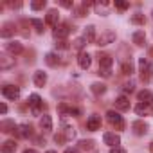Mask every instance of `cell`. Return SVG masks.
Listing matches in <instances>:
<instances>
[{"mask_svg":"<svg viewBox=\"0 0 153 153\" xmlns=\"http://www.w3.org/2000/svg\"><path fill=\"white\" fill-rule=\"evenodd\" d=\"M11 67H15V58H7V56H0V68L2 70H7V68H11Z\"/></svg>","mask_w":153,"mask_h":153,"instance_id":"obj_20","label":"cell"},{"mask_svg":"<svg viewBox=\"0 0 153 153\" xmlns=\"http://www.w3.org/2000/svg\"><path fill=\"white\" fill-rule=\"evenodd\" d=\"M78 148L85 149V151H90V149H94V140H79Z\"/></svg>","mask_w":153,"mask_h":153,"instance_id":"obj_30","label":"cell"},{"mask_svg":"<svg viewBox=\"0 0 153 153\" xmlns=\"http://www.w3.org/2000/svg\"><path fill=\"white\" fill-rule=\"evenodd\" d=\"M131 130H133L135 135H144V133L148 131V124H146L144 121H135V123L131 124Z\"/></svg>","mask_w":153,"mask_h":153,"instance_id":"obj_14","label":"cell"},{"mask_svg":"<svg viewBox=\"0 0 153 153\" xmlns=\"http://www.w3.org/2000/svg\"><path fill=\"white\" fill-rule=\"evenodd\" d=\"M68 34H70V27H68L67 24H61V25L54 27V38H56V40H63V38H67Z\"/></svg>","mask_w":153,"mask_h":153,"instance_id":"obj_6","label":"cell"},{"mask_svg":"<svg viewBox=\"0 0 153 153\" xmlns=\"http://www.w3.org/2000/svg\"><path fill=\"white\" fill-rule=\"evenodd\" d=\"M33 81H34V85H36V87H43V85L47 83V74H45L43 70H38V72H34V78H33Z\"/></svg>","mask_w":153,"mask_h":153,"instance_id":"obj_15","label":"cell"},{"mask_svg":"<svg viewBox=\"0 0 153 153\" xmlns=\"http://www.w3.org/2000/svg\"><path fill=\"white\" fill-rule=\"evenodd\" d=\"M65 153H79V151H78V149H74V148H67Z\"/></svg>","mask_w":153,"mask_h":153,"instance_id":"obj_43","label":"cell"},{"mask_svg":"<svg viewBox=\"0 0 153 153\" xmlns=\"http://www.w3.org/2000/svg\"><path fill=\"white\" fill-rule=\"evenodd\" d=\"M6 51L9 52V54H13V56H18V54H22L24 52V45L20 43V42H9L7 45H6Z\"/></svg>","mask_w":153,"mask_h":153,"instance_id":"obj_7","label":"cell"},{"mask_svg":"<svg viewBox=\"0 0 153 153\" xmlns=\"http://www.w3.org/2000/svg\"><path fill=\"white\" fill-rule=\"evenodd\" d=\"M16 133H18V137H22V139H27V137H31V133H33V128H31L29 124H20V126H18V130H16Z\"/></svg>","mask_w":153,"mask_h":153,"instance_id":"obj_19","label":"cell"},{"mask_svg":"<svg viewBox=\"0 0 153 153\" xmlns=\"http://www.w3.org/2000/svg\"><path fill=\"white\" fill-rule=\"evenodd\" d=\"M151 76H153V63H149V67H148L144 72H140V79H142L144 83H149Z\"/></svg>","mask_w":153,"mask_h":153,"instance_id":"obj_26","label":"cell"},{"mask_svg":"<svg viewBox=\"0 0 153 153\" xmlns=\"http://www.w3.org/2000/svg\"><path fill=\"white\" fill-rule=\"evenodd\" d=\"M40 128H42L45 133L52 131V119H51V115H43V117L40 119Z\"/></svg>","mask_w":153,"mask_h":153,"instance_id":"obj_17","label":"cell"},{"mask_svg":"<svg viewBox=\"0 0 153 153\" xmlns=\"http://www.w3.org/2000/svg\"><path fill=\"white\" fill-rule=\"evenodd\" d=\"M83 45H85V40H83V38H79V40H76V42H74V49H76V51L83 49Z\"/></svg>","mask_w":153,"mask_h":153,"instance_id":"obj_35","label":"cell"},{"mask_svg":"<svg viewBox=\"0 0 153 153\" xmlns=\"http://www.w3.org/2000/svg\"><path fill=\"white\" fill-rule=\"evenodd\" d=\"M29 106L33 108L34 114H40V110L43 108V101H42V97H40L38 94H31V96H29Z\"/></svg>","mask_w":153,"mask_h":153,"instance_id":"obj_4","label":"cell"},{"mask_svg":"<svg viewBox=\"0 0 153 153\" xmlns=\"http://www.w3.org/2000/svg\"><path fill=\"white\" fill-rule=\"evenodd\" d=\"M31 24H33V27L36 29V33H40V34H42V33L45 31V24H43L42 20H38V18H33V20H31Z\"/></svg>","mask_w":153,"mask_h":153,"instance_id":"obj_28","label":"cell"},{"mask_svg":"<svg viewBox=\"0 0 153 153\" xmlns=\"http://www.w3.org/2000/svg\"><path fill=\"white\" fill-rule=\"evenodd\" d=\"M16 130H18V126H15L13 121H2V131L4 133H13Z\"/></svg>","mask_w":153,"mask_h":153,"instance_id":"obj_24","label":"cell"},{"mask_svg":"<svg viewBox=\"0 0 153 153\" xmlns=\"http://www.w3.org/2000/svg\"><path fill=\"white\" fill-rule=\"evenodd\" d=\"M133 43L139 45V47H142V45L146 43V34H144V31H135V33H133Z\"/></svg>","mask_w":153,"mask_h":153,"instance_id":"obj_23","label":"cell"},{"mask_svg":"<svg viewBox=\"0 0 153 153\" xmlns=\"http://www.w3.org/2000/svg\"><path fill=\"white\" fill-rule=\"evenodd\" d=\"M63 7H67V9H70V7H74V2H72V0H61V2H59Z\"/></svg>","mask_w":153,"mask_h":153,"instance_id":"obj_38","label":"cell"},{"mask_svg":"<svg viewBox=\"0 0 153 153\" xmlns=\"http://www.w3.org/2000/svg\"><path fill=\"white\" fill-rule=\"evenodd\" d=\"M99 74H103V76H106V78H108V76H110V70H105V68H99Z\"/></svg>","mask_w":153,"mask_h":153,"instance_id":"obj_42","label":"cell"},{"mask_svg":"<svg viewBox=\"0 0 153 153\" xmlns=\"http://www.w3.org/2000/svg\"><path fill=\"white\" fill-rule=\"evenodd\" d=\"M45 63L49 67H58L59 65V56L54 54V52H49V54H45Z\"/></svg>","mask_w":153,"mask_h":153,"instance_id":"obj_21","label":"cell"},{"mask_svg":"<svg viewBox=\"0 0 153 153\" xmlns=\"http://www.w3.org/2000/svg\"><path fill=\"white\" fill-rule=\"evenodd\" d=\"M2 94H4L6 99H9V101H16V99L20 97V88L15 87V85H6V87L2 88Z\"/></svg>","mask_w":153,"mask_h":153,"instance_id":"obj_2","label":"cell"},{"mask_svg":"<svg viewBox=\"0 0 153 153\" xmlns=\"http://www.w3.org/2000/svg\"><path fill=\"white\" fill-rule=\"evenodd\" d=\"M24 153H38V151H34V149H25Z\"/></svg>","mask_w":153,"mask_h":153,"instance_id":"obj_45","label":"cell"},{"mask_svg":"<svg viewBox=\"0 0 153 153\" xmlns=\"http://www.w3.org/2000/svg\"><path fill=\"white\" fill-rule=\"evenodd\" d=\"M16 33V25L15 24H6L4 27H2V31H0V36L2 38H9V36H13Z\"/></svg>","mask_w":153,"mask_h":153,"instance_id":"obj_18","label":"cell"},{"mask_svg":"<svg viewBox=\"0 0 153 153\" xmlns=\"http://www.w3.org/2000/svg\"><path fill=\"white\" fill-rule=\"evenodd\" d=\"M115 7L121 9V11H124V9L130 7V4H128V2H121V0H115Z\"/></svg>","mask_w":153,"mask_h":153,"instance_id":"obj_34","label":"cell"},{"mask_svg":"<svg viewBox=\"0 0 153 153\" xmlns=\"http://www.w3.org/2000/svg\"><path fill=\"white\" fill-rule=\"evenodd\" d=\"M114 103H115V108H117V110H121V112L130 110V99H128L126 96H119Z\"/></svg>","mask_w":153,"mask_h":153,"instance_id":"obj_12","label":"cell"},{"mask_svg":"<svg viewBox=\"0 0 153 153\" xmlns=\"http://www.w3.org/2000/svg\"><path fill=\"white\" fill-rule=\"evenodd\" d=\"M106 119H108V123H110L115 130H123V128H124V119H123V115H119L117 112H114V110L106 112Z\"/></svg>","mask_w":153,"mask_h":153,"instance_id":"obj_1","label":"cell"},{"mask_svg":"<svg viewBox=\"0 0 153 153\" xmlns=\"http://www.w3.org/2000/svg\"><path fill=\"white\" fill-rule=\"evenodd\" d=\"M135 112H137L139 115H144V114L148 112V105H144V103H139V105L135 106Z\"/></svg>","mask_w":153,"mask_h":153,"instance_id":"obj_33","label":"cell"},{"mask_svg":"<svg viewBox=\"0 0 153 153\" xmlns=\"http://www.w3.org/2000/svg\"><path fill=\"white\" fill-rule=\"evenodd\" d=\"M47 24L49 25H54V27H58V22H59V13L56 11V9H51L49 13H47Z\"/></svg>","mask_w":153,"mask_h":153,"instance_id":"obj_16","label":"cell"},{"mask_svg":"<svg viewBox=\"0 0 153 153\" xmlns=\"http://www.w3.org/2000/svg\"><path fill=\"white\" fill-rule=\"evenodd\" d=\"M149 149H151V151H153V142H151V144H149Z\"/></svg>","mask_w":153,"mask_h":153,"instance_id":"obj_46","label":"cell"},{"mask_svg":"<svg viewBox=\"0 0 153 153\" xmlns=\"http://www.w3.org/2000/svg\"><path fill=\"white\" fill-rule=\"evenodd\" d=\"M103 140H105V144H108L110 148H117V146L121 144V137L115 135V133H112V131H106V133L103 135Z\"/></svg>","mask_w":153,"mask_h":153,"instance_id":"obj_5","label":"cell"},{"mask_svg":"<svg viewBox=\"0 0 153 153\" xmlns=\"http://www.w3.org/2000/svg\"><path fill=\"white\" fill-rule=\"evenodd\" d=\"M56 49H68V43L65 40H58L56 42Z\"/></svg>","mask_w":153,"mask_h":153,"instance_id":"obj_36","label":"cell"},{"mask_svg":"<svg viewBox=\"0 0 153 153\" xmlns=\"http://www.w3.org/2000/svg\"><path fill=\"white\" fill-rule=\"evenodd\" d=\"M144 22H146V18H144V15H140V13H137V15L131 16V24H135V25H144Z\"/></svg>","mask_w":153,"mask_h":153,"instance_id":"obj_31","label":"cell"},{"mask_svg":"<svg viewBox=\"0 0 153 153\" xmlns=\"http://www.w3.org/2000/svg\"><path fill=\"white\" fill-rule=\"evenodd\" d=\"M115 42V33L114 31H105L101 36H97V40H96V45H99V47H105V45H108V43H114Z\"/></svg>","mask_w":153,"mask_h":153,"instance_id":"obj_3","label":"cell"},{"mask_svg":"<svg viewBox=\"0 0 153 153\" xmlns=\"http://www.w3.org/2000/svg\"><path fill=\"white\" fill-rule=\"evenodd\" d=\"M47 153H56V151H52V149H49V151H47Z\"/></svg>","mask_w":153,"mask_h":153,"instance_id":"obj_47","label":"cell"},{"mask_svg":"<svg viewBox=\"0 0 153 153\" xmlns=\"http://www.w3.org/2000/svg\"><path fill=\"white\" fill-rule=\"evenodd\" d=\"M16 151V142L15 140H6L2 144V153H15Z\"/></svg>","mask_w":153,"mask_h":153,"instance_id":"obj_25","label":"cell"},{"mask_svg":"<svg viewBox=\"0 0 153 153\" xmlns=\"http://www.w3.org/2000/svg\"><path fill=\"white\" fill-rule=\"evenodd\" d=\"M133 87H135V85H133L131 81H130V83H124V85H123V92H133Z\"/></svg>","mask_w":153,"mask_h":153,"instance_id":"obj_37","label":"cell"},{"mask_svg":"<svg viewBox=\"0 0 153 153\" xmlns=\"http://www.w3.org/2000/svg\"><path fill=\"white\" fill-rule=\"evenodd\" d=\"M59 112L61 114H68V115H74V117H78L81 112L79 108H74V106H67V105H59Z\"/></svg>","mask_w":153,"mask_h":153,"instance_id":"obj_22","label":"cell"},{"mask_svg":"<svg viewBox=\"0 0 153 153\" xmlns=\"http://www.w3.org/2000/svg\"><path fill=\"white\" fill-rule=\"evenodd\" d=\"M31 7H33L34 11L43 9V7H45V0H34V2H31Z\"/></svg>","mask_w":153,"mask_h":153,"instance_id":"obj_32","label":"cell"},{"mask_svg":"<svg viewBox=\"0 0 153 153\" xmlns=\"http://www.w3.org/2000/svg\"><path fill=\"white\" fill-rule=\"evenodd\" d=\"M137 99H139V103H144V105H148V106L153 105V94H151L149 90H140V92L137 94Z\"/></svg>","mask_w":153,"mask_h":153,"instance_id":"obj_10","label":"cell"},{"mask_svg":"<svg viewBox=\"0 0 153 153\" xmlns=\"http://www.w3.org/2000/svg\"><path fill=\"white\" fill-rule=\"evenodd\" d=\"M97 58H99V68H105V70H110V67L114 65V59L108 56V54H97Z\"/></svg>","mask_w":153,"mask_h":153,"instance_id":"obj_11","label":"cell"},{"mask_svg":"<svg viewBox=\"0 0 153 153\" xmlns=\"http://www.w3.org/2000/svg\"><path fill=\"white\" fill-rule=\"evenodd\" d=\"M110 153H126V149H124V148H121V146H117V148H112V149H110Z\"/></svg>","mask_w":153,"mask_h":153,"instance_id":"obj_40","label":"cell"},{"mask_svg":"<svg viewBox=\"0 0 153 153\" xmlns=\"http://www.w3.org/2000/svg\"><path fill=\"white\" fill-rule=\"evenodd\" d=\"M83 40H85L87 43H94V42L97 40V36H96V27H94V25H87V27H85Z\"/></svg>","mask_w":153,"mask_h":153,"instance_id":"obj_8","label":"cell"},{"mask_svg":"<svg viewBox=\"0 0 153 153\" xmlns=\"http://www.w3.org/2000/svg\"><path fill=\"white\" fill-rule=\"evenodd\" d=\"M121 72H123L124 76H131V74H133V65H131L130 61H124V63L121 65Z\"/></svg>","mask_w":153,"mask_h":153,"instance_id":"obj_29","label":"cell"},{"mask_svg":"<svg viewBox=\"0 0 153 153\" xmlns=\"http://www.w3.org/2000/svg\"><path fill=\"white\" fill-rule=\"evenodd\" d=\"M90 90H92L96 96H101V94H105V92H106V87H105L103 83H92Z\"/></svg>","mask_w":153,"mask_h":153,"instance_id":"obj_27","label":"cell"},{"mask_svg":"<svg viewBox=\"0 0 153 153\" xmlns=\"http://www.w3.org/2000/svg\"><path fill=\"white\" fill-rule=\"evenodd\" d=\"M65 139H67V137H65L63 133H56V135H54V140H56V142H65Z\"/></svg>","mask_w":153,"mask_h":153,"instance_id":"obj_39","label":"cell"},{"mask_svg":"<svg viewBox=\"0 0 153 153\" xmlns=\"http://www.w3.org/2000/svg\"><path fill=\"white\" fill-rule=\"evenodd\" d=\"M9 6H11V7H16V9H18V7H22V2H9Z\"/></svg>","mask_w":153,"mask_h":153,"instance_id":"obj_41","label":"cell"},{"mask_svg":"<svg viewBox=\"0 0 153 153\" xmlns=\"http://www.w3.org/2000/svg\"><path fill=\"white\" fill-rule=\"evenodd\" d=\"M0 112H2V114H6V112H7V106H6L4 103H2V105H0Z\"/></svg>","mask_w":153,"mask_h":153,"instance_id":"obj_44","label":"cell"},{"mask_svg":"<svg viewBox=\"0 0 153 153\" xmlns=\"http://www.w3.org/2000/svg\"><path fill=\"white\" fill-rule=\"evenodd\" d=\"M151 112H153V105H151Z\"/></svg>","mask_w":153,"mask_h":153,"instance_id":"obj_48","label":"cell"},{"mask_svg":"<svg viewBox=\"0 0 153 153\" xmlns=\"http://www.w3.org/2000/svg\"><path fill=\"white\" fill-rule=\"evenodd\" d=\"M78 63H79V67H81L83 70H87V68L90 67V63H92V58H90V54H88V52H79Z\"/></svg>","mask_w":153,"mask_h":153,"instance_id":"obj_13","label":"cell"},{"mask_svg":"<svg viewBox=\"0 0 153 153\" xmlns=\"http://www.w3.org/2000/svg\"><path fill=\"white\" fill-rule=\"evenodd\" d=\"M99 128H101V117H99V115H90V117L87 119V130L96 131V130H99Z\"/></svg>","mask_w":153,"mask_h":153,"instance_id":"obj_9","label":"cell"}]
</instances>
